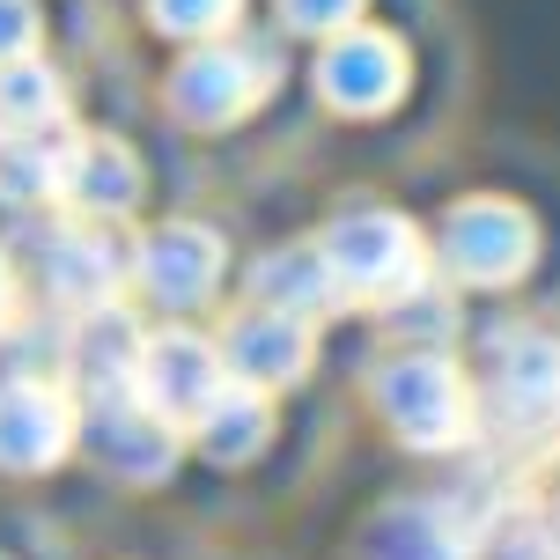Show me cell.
Instances as JSON below:
<instances>
[{
    "label": "cell",
    "mask_w": 560,
    "mask_h": 560,
    "mask_svg": "<svg viewBox=\"0 0 560 560\" xmlns=\"http://www.w3.org/2000/svg\"><path fill=\"white\" fill-rule=\"evenodd\" d=\"M74 443V406L52 384H8L0 392V465L8 472H45Z\"/></svg>",
    "instance_id": "277c9868"
},
{
    "label": "cell",
    "mask_w": 560,
    "mask_h": 560,
    "mask_svg": "<svg viewBox=\"0 0 560 560\" xmlns=\"http://www.w3.org/2000/svg\"><path fill=\"white\" fill-rule=\"evenodd\" d=\"M133 392L155 406L163 420H199L207 413V398L222 392V354L192 332H163L140 347V376Z\"/></svg>",
    "instance_id": "6da1fadb"
},
{
    "label": "cell",
    "mask_w": 560,
    "mask_h": 560,
    "mask_svg": "<svg viewBox=\"0 0 560 560\" xmlns=\"http://www.w3.org/2000/svg\"><path fill=\"white\" fill-rule=\"evenodd\" d=\"M222 280V244L192 222H170L155 229L148 244H140V288L155 295V303L185 310V303H207V288Z\"/></svg>",
    "instance_id": "5b68a950"
},
{
    "label": "cell",
    "mask_w": 560,
    "mask_h": 560,
    "mask_svg": "<svg viewBox=\"0 0 560 560\" xmlns=\"http://www.w3.org/2000/svg\"><path fill=\"white\" fill-rule=\"evenodd\" d=\"M273 82V67L258 52H229V45H207L177 67V82H170V104L192 118V126H229V118L252 104L258 89Z\"/></svg>",
    "instance_id": "7a4b0ae2"
},
{
    "label": "cell",
    "mask_w": 560,
    "mask_h": 560,
    "mask_svg": "<svg viewBox=\"0 0 560 560\" xmlns=\"http://www.w3.org/2000/svg\"><path fill=\"white\" fill-rule=\"evenodd\" d=\"M303 354H310V339H303V325H295L288 310L258 303L252 317L229 325V369H236L244 384H280V376H295Z\"/></svg>",
    "instance_id": "8992f818"
},
{
    "label": "cell",
    "mask_w": 560,
    "mask_h": 560,
    "mask_svg": "<svg viewBox=\"0 0 560 560\" xmlns=\"http://www.w3.org/2000/svg\"><path fill=\"white\" fill-rule=\"evenodd\" d=\"M96 457L126 479H163L170 457H177V420H163L140 392H112L96 406V428H89Z\"/></svg>",
    "instance_id": "3957f363"
},
{
    "label": "cell",
    "mask_w": 560,
    "mask_h": 560,
    "mask_svg": "<svg viewBox=\"0 0 560 560\" xmlns=\"http://www.w3.org/2000/svg\"><path fill=\"white\" fill-rule=\"evenodd\" d=\"M8 310H15V280H8V266H0V325H8Z\"/></svg>",
    "instance_id": "9a60e30c"
},
{
    "label": "cell",
    "mask_w": 560,
    "mask_h": 560,
    "mask_svg": "<svg viewBox=\"0 0 560 560\" xmlns=\"http://www.w3.org/2000/svg\"><path fill=\"white\" fill-rule=\"evenodd\" d=\"M37 45V8L30 0H0V59H23Z\"/></svg>",
    "instance_id": "4fadbf2b"
},
{
    "label": "cell",
    "mask_w": 560,
    "mask_h": 560,
    "mask_svg": "<svg viewBox=\"0 0 560 560\" xmlns=\"http://www.w3.org/2000/svg\"><path fill=\"white\" fill-rule=\"evenodd\" d=\"M392 82H398V52L376 45V37H347V45H332V59H325V96H332V104H354V112L384 104Z\"/></svg>",
    "instance_id": "30bf717a"
},
{
    "label": "cell",
    "mask_w": 560,
    "mask_h": 560,
    "mask_svg": "<svg viewBox=\"0 0 560 560\" xmlns=\"http://www.w3.org/2000/svg\"><path fill=\"white\" fill-rule=\"evenodd\" d=\"M118 273H126V252H118L104 229H67L52 244V288L67 303H112L118 295Z\"/></svg>",
    "instance_id": "9c48e42d"
},
{
    "label": "cell",
    "mask_w": 560,
    "mask_h": 560,
    "mask_svg": "<svg viewBox=\"0 0 560 560\" xmlns=\"http://www.w3.org/2000/svg\"><path fill=\"white\" fill-rule=\"evenodd\" d=\"M59 192L74 199L82 214H118V207H133L140 170H133V155H126L118 140H74V148H67Z\"/></svg>",
    "instance_id": "ba28073f"
},
{
    "label": "cell",
    "mask_w": 560,
    "mask_h": 560,
    "mask_svg": "<svg viewBox=\"0 0 560 560\" xmlns=\"http://www.w3.org/2000/svg\"><path fill=\"white\" fill-rule=\"evenodd\" d=\"M435 398H465V384H457L443 362H428V354H413L406 369L384 376V406L398 413L406 435H420V443H450V435H465V420L435 413Z\"/></svg>",
    "instance_id": "52a82bcc"
},
{
    "label": "cell",
    "mask_w": 560,
    "mask_h": 560,
    "mask_svg": "<svg viewBox=\"0 0 560 560\" xmlns=\"http://www.w3.org/2000/svg\"><path fill=\"white\" fill-rule=\"evenodd\" d=\"M148 8H155V23H163L170 37H214V30L236 23L244 0H148Z\"/></svg>",
    "instance_id": "7c38bea8"
},
{
    "label": "cell",
    "mask_w": 560,
    "mask_h": 560,
    "mask_svg": "<svg viewBox=\"0 0 560 560\" xmlns=\"http://www.w3.org/2000/svg\"><path fill=\"white\" fill-rule=\"evenodd\" d=\"M67 96L37 59H0V133H52Z\"/></svg>",
    "instance_id": "8fae6325"
},
{
    "label": "cell",
    "mask_w": 560,
    "mask_h": 560,
    "mask_svg": "<svg viewBox=\"0 0 560 560\" xmlns=\"http://www.w3.org/2000/svg\"><path fill=\"white\" fill-rule=\"evenodd\" d=\"M280 8H288L295 30H339L347 15H354V0H280Z\"/></svg>",
    "instance_id": "5bb4252c"
}]
</instances>
